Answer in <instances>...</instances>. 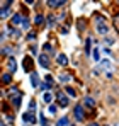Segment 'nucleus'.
Returning a JSON list of instances; mask_svg holds the SVG:
<instances>
[{
  "instance_id": "obj_14",
  "label": "nucleus",
  "mask_w": 119,
  "mask_h": 126,
  "mask_svg": "<svg viewBox=\"0 0 119 126\" xmlns=\"http://www.w3.org/2000/svg\"><path fill=\"white\" fill-rule=\"evenodd\" d=\"M63 5H65V2H53V0L48 2V7H63Z\"/></svg>"
},
{
  "instance_id": "obj_20",
  "label": "nucleus",
  "mask_w": 119,
  "mask_h": 126,
  "mask_svg": "<svg viewBox=\"0 0 119 126\" xmlns=\"http://www.w3.org/2000/svg\"><path fill=\"white\" fill-rule=\"evenodd\" d=\"M39 121H41V126H49V125H48V121H46V118H44L43 114H39Z\"/></svg>"
},
{
  "instance_id": "obj_8",
  "label": "nucleus",
  "mask_w": 119,
  "mask_h": 126,
  "mask_svg": "<svg viewBox=\"0 0 119 126\" xmlns=\"http://www.w3.org/2000/svg\"><path fill=\"white\" fill-rule=\"evenodd\" d=\"M56 62H58V65H61V66H65L66 63H68V58H66V55H58V58H56Z\"/></svg>"
},
{
  "instance_id": "obj_31",
  "label": "nucleus",
  "mask_w": 119,
  "mask_h": 126,
  "mask_svg": "<svg viewBox=\"0 0 119 126\" xmlns=\"http://www.w3.org/2000/svg\"><path fill=\"white\" fill-rule=\"evenodd\" d=\"M90 51V39H87V53Z\"/></svg>"
},
{
  "instance_id": "obj_22",
  "label": "nucleus",
  "mask_w": 119,
  "mask_h": 126,
  "mask_svg": "<svg viewBox=\"0 0 119 126\" xmlns=\"http://www.w3.org/2000/svg\"><path fill=\"white\" fill-rule=\"evenodd\" d=\"M48 22H49V26H53V24L56 22V17H53V16H49V17H48Z\"/></svg>"
},
{
  "instance_id": "obj_26",
  "label": "nucleus",
  "mask_w": 119,
  "mask_h": 126,
  "mask_svg": "<svg viewBox=\"0 0 119 126\" xmlns=\"http://www.w3.org/2000/svg\"><path fill=\"white\" fill-rule=\"evenodd\" d=\"M102 65H104L105 68H109V66H111V62H109V60H104V62H102Z\"/></svg>"
},
{
  "instance_id": "obj_13",
  "label": "nucleus",
  "mask_w": 119,
  "mask_h": 126,
  "mask_svg": "<svg viewBox=\"0 0 119 126\" xmlns=\"http://www.w3.org/2000/svg\"><path fill=\"white\" fill-rule=\"evenodd\" d=\"M10 80H12V75L10 73H3L2 75V82L3 84H10Z\"/></svg>"
},
{
  "instance_id": "obj_5",
  "label": "nucleus",
  "mask_w": 119,
  "mask_h": 126,
  "mask_svg": "<svg viewBox=\"0 0 119 126\" xmlns=\"http://www.w3.org/2000/svg\"><path fill=\"white\" fill-rule=\"evenodd\" d=\"M97 32L99 34H107L109 32V26L104 22H97Z\"/></svg>"
},
{
  "instance_id": "obj_29",
  "label": "nucleus",
  "mask_w": 119,
  "mask_h": 126,
  "mask_svg": "<svg viewBox=\"0 0 119 126\" xmlns=\"http://www.w3.org/2000/svg\"><path fill=\"white\" fill-rule=\"evenodd\" d=\"M44 49H46V51H49V49H51V44H49V43H46V44H44Z\"/></svg>"
},
{
  "instance_id": "obj_32",
  "label": "nucleus",
  "mask_w": 119,
  "mask_h": 126,
  "mask_svg": "<svg viewBox=\"0 0 119 126\" xmlns=\"http://www.w3.org/2000/svg\"><path fill=\"white\" fill-rule=\"evenodd\" d=\"M114 22H116V27H118V29H119V16H118V17H116V19H114Z\"/></svg>"
},
{
  "instance_id": "obj_23",
  "label": "nucleus",
  "mask_w": 119,
  "mask_h": 126,
  "mask_svg": "<svg viewBox=\"0 0 119 126\" xmlns=\"http://www.w3.org/2000/svg\"><path fill=\"white\" fill-rule=\"evenodd\" d=\"M92 55H94V60H95V62H99V49H94V53H92Z\"/></svg>"
},
{
  "instance_id": "obj_4",
  "label": "nucleus",
  "mask_w": 119,
  "mask_h": 126,
  "mask_svg": "<svg viewBox=\"0 0 119 126\" xmlns=\"http://www.w3.org/2000/svg\"><path fill=\"white\" fill-rule=\"evenodd\" d=\"M73 114H75V119H77V121H82V119L85 118L82 106H75V109H73Z\"/></svg>"
},
{
  "instance_id": "obj_34",
  "label": "nucleus",
  "mask_w": 119,
  "mask_h": 126,
  "mask_svg": "<svg viewBox=\"0 0 119 126\" xmlns=\"http://www.w3.org/2000/svg\"><path fill=\"white\" fill-rule=\"evenodd\" d=\"M2 126H7V125H5V123H2Z\"/></svg>"
},
{
  "instance_id": "obj_28",
  "label": "nucleus",
  "mask_w": 119,
  "mask_h": 126,
  "mask_svg": "<svg viewBox=\"0 0 119 126\" xmlns=\"http://www.w3.org/2000/svg\"><path fill=\"white\" fill-rule=\"evenodd\" d=\"M27 38H29V39H31V41H32V39H34V38H36V34H34V32H29V36H27Z\"/></svg>"
},
{
  "instance_id": "obj_1",
  "label": "nucleus",
  "mask_w": 119,
  "mask_h": 126,
  "mask_svg": "<svg viewBox=\"0 0 119 126\" xmlns=\"http://www.w3.org/2000/svg\"><path fill=\"white\" fill-rule=\"evenodd\" d=\"M10 99H12L14 107H19L20 106V99H22V94H20L17 89H12V90H10Z\"/></svg>"
},
{
  "instance_id": "obj_25",
  "label": "nucleus",
  "mask_w": 119,
  "mask_h": 126,
  "mask_svg": "<svg viewBox=\"0 0 119 126\" xmlns=\"http://www.w3.org/2000/svg\"><path fill=\"white\" fill-rule=\"evenodd\" d=\"M39 89H41V90H46V89H49V84H41Z\"/></svg>"
},
{
  "instance_id": "obj_6",
  "label": "nucleus",
  "mask_w": 119,
  "mask_h": 126,
  "mask_svg": "<svg viewBox=\"0 0 119 126\" xmlns=\"http://www.w3.org/2000/svg\"><path fill=\"white\" fill-rule=\"evenodd\" d=\"M39 63L43 68H48L49 66V58H48V55H39Z\"/></svg>"
},
{
  "instance_id": "obj_11",
  "label": "nucleus",
  "mask_w": 119,
  "mask_h": 126,
  "mask_svg": "<svg viewBox=\"0 0 119 126\" xmlns=\"http://www.w3.org/2000/svg\"><path fill=\"white\" fill-rule=\"evenodd\" d=\"M83 104L87 106V107H94V106H95V101H94L92 97H85V101H83Z\"/></svg>"
},
{
  "instance_id": "obj_33",
  "label": "nucleus",
  "mask_w": 119,
  "mask_h": 126,
  "mask_svg": "<svg viewBox=\"0 0 119 126\" xmlns=\"http://www.w3.org/2000/svg\"><path fill=\"white\" fill-rule=\"evenodd\" d=\"M90 126H99V125L97 123H90Z\"/></svg>"
},
{
  "instance_id": "obj_12",
  "label": "nucleus",
  "mask_w": 119,
  "mask_h": 126,
  "mask_svg": "<svg viewBox=\"0 0 119 126\" xmlns=\"http://www.w3.org/2000/svg\"><path fill=\"white\" fill-rule=\"evenodd\" d=\"M31 84L34 85V87H38V85H41L39 82H38V75H36V73H34V72H32V73H31Z\"/></svg>"
},
{
  "instance_id": "obj_9",
  "label": "nucleus",
  "mask_w": 119,
  "mask_h": 126,
  "mask_svg": "<svg viewBox=\"0 0 119 126\" xmlns=\"http://www.w3.org/2000/svg\"><path fill=\"white\" fill-rule=\"evenodd\" d=\"M9 70H10L12 73L17 70V63H15V60H14V58H10V60H9Z\"/></svg>"
},
{
  "instance_id": "obj_30",
  "label": "nucleus",
  "mask_w": 119,
  "mask_h": 126,
  "mask_svg": "<svg viewBox=\"0 0 119 126\" xmlns=\"http://www.w3.org/2000/svg\"><path fill=\"white\" fill-rule=\"evenodd\" d=\"M105 43H107V44H112V43H114V39H111V38H105Z\"/></svg>"
},
{
  "instance_id": "obj_19",
  "label": "nucleus",
  "mask_w": 119,
  "mask_h": 126,
  "mask_svg": "<svg viewBox=\"0 0 119 126\" xmlns=\"http://www.w3.org/2000/svg\"><path fill=\"white\" fill-rule=\"evenodd\" d=\"M51 101H53V95H51L49 92H46V94H44V102H51Z\"/></svg>"
},
{
  "instance_id": "obj_21",
  "label": "nucleus",
  "mask_w": 119,
  "mask_h": 126,
  "mask_svg": "<svg viewBox=\"0 0 119 126\" xmlns=\"http://www.w3.org/2000/svg\"><path fill=\"white\" fill-rule=\"evenodd\" d=\"M22 26H24V29H29V19H27V17L22 21Z\"/></svg>"
},
{
  "instance_id": "obj_27",
  "label": "nucleus",
  "mask_w": 119,
  "mask_h": 126,
  "mask_svg": "<svg viewBox=\"0 0 119 126\" xmlns=\"http://www.w3.org/2000/svg\"><path fill=\"white\" fill-rule=\"evenodd\" d=\"M49 112L55 114V112H56V106H49Z\"/></svg>"
},
{
  "instance_id": "obj_10",
  "label": "nucleus",
  "mask_w": 119,
  "mask_h": 126,
  "mask_svg": "<svg viewBox=\"0 0 119 126\" xmlns=\"http://www.w3.org/2000/svg\"><path fill=\"white\" fill-rule=\"evenodd\" d=\"M22 21H24V19H22L20 14H14V16H12V24H20Z\"/></svg>"
},
{
  "instance_id": "obj_35",
  "label": "nucleus",
  "mask_w": 119,
  "mask_h": 126,
  "mask_svg": "<svg viewBox=\"0 0 119 126\" xmlns=\"http://www.w3.org/2000/svg\"><path fill=\"white\" fill-rule=\"evenodd\" d=\"M118 126H119V125H118Z\"/></svg>"
},
{
  "instance_id": "obj_7",
  "label": "nucleus",
  "mask_w": 119,
  "mask_h": 126,
  "mask_svg": "<svg viewBox=\"0 0 119 126\" xmlns=\"http://www.w3.org/2000/svg\"><path fill=\"white\" fill-rule=\"evenodd\" d=\"M24 70H26V72H31V70H32V60H31L29 56L24 58Z\"/></svg>"
},
{
  "instance_id": "obj_18",
  "label": "nucleus",
  "mask_w": 119,
  "mask_h": 126,
  "mask_svg": "<svg viewBox=\"0 0 119 126\" xmlns=\"http://www.w3.org/2000/svg\"><path fill=\"white\" fill-rule=\"evenodd\" d=\"M66 92H68V95H70V97H75V95H77V92H75V89H73V87H66Z\"/></svg>"
},
{
  "instance_id": "obj_24",
  "label": "nucleus",
  "mask_w": 119,
  "mask_h": 126,
  "mask_svg": "<svg viewBox=\"0 0 119 126\" xmlns=\"http://www.w3.org/2000/svg\"><path fill=\"white\" fill-rule=\"evenodd\" d=\"M34 109H36V102H31V104H29V111L34 112Z\"/></svg>"
},
{
  "instance_id": "obj_16",
  "label": "nucleus",
  "mask_w": 119,
  "mask_h": 126,
  "mask_svg": "<svg viewBox=\"0 0 119 126\" xmlns=\"http://www.w3.org/2000/svg\"><path fill=\"white\" fill-rule=\"evenodd\" d=\"M70 75H66V73H63V75H60V82H63V84H66V82H70Z\"/></svg>"
},
{
  "instance_id": "obj_2",
  "label": "nucleus",
  "mask_w": 119,
  "mask_h": 126,
  "mask_svg": "<svg viewBox=\"0 0 119 126\" xmlns=\"http://www.w3.org/2000/svg\"><path fill=\"white\" fill-rule=\"evenodd\" d=\"M56 101H58V104L61 106V107H66V106L70 104V101H68V97H66V94L65 92H56Z\"/></svg>"
},
{
  "instance_id": "obj_17",
  "label": "nucleus",
  "mask_w": 119,
  "mask_h": 126,
  "mask_svg": "<svg viewBox=\"0 0 119 126\" xmlns=\"http://www.w3.org/2000/svg\"><path fill=\"white\" fill-rule=\"evenodd\" d=\"M34 22H36V24H38V26H41V24H43V22H44V17H43V16H41V14H38V16H36V17H34Z\"/></svg>"
},
{
  "instance_id": "obj_3",
  "label": "nucleus",
  "mask_w": 119,
  "mask_h": 126,
  "mask_svg": "<svg viewBox=\"0 0 119 126\" xmlns=\"http://www.w3.org/2000/svg\"><path fill=\"white\" fill-rule=\"evenodd\" d=\"M22 119H24V125H32V123H36V118H34V114L29 111L27 114L24 112V116H22Z\"/></svg>"
},
{
  "instance_id": "obj_15",
  "label": "nucleus",
  "mask_w": 119,
  "mask_h": 126,
  "mask_svg": "<svg viewBox=\"0 0 119 126\" xmlns=\"http://www.w3.org/2000/svg\"><path fill=\"white\" fill-rule=\"evenodd\" d=\"M58 126H70V121H68V118L65 116V118H61L58 121Z\"/></svg>"
}]
</instances>
